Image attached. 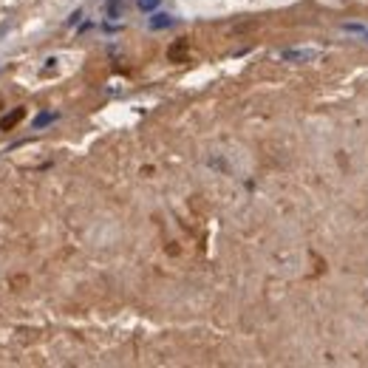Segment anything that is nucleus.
I'll list each match as a JSON object with an SVG mask.
<instances>
[{"label":"nucleus","instance_id":"f257e3e1","mask_svg":"<svg viewBox=\"0 0 368 368\" xmlns=\"http://www.w3.org/2000/svg\"><path fill=\"white\" fill-rule=\"evenodd\" d=\"M281 57H283V60H315V57H317V51H315V48H289V51H283L281 54Z\"/></svg>","mask_w":368,"mask_h":368},{"label":"nucleus","instance_id":"f03ea898","mask_svg":"<svg viewBox=\"0 0 368 368\" xmlns=\"http://www.w3.org/2000/svg\"><path fill=\"white\" fill-rule=\"evenodd\" d=\"M187 48H190V43L187 40H179L176 45H170V51H167V57L173 62H179V60H184V54H187Z\"/></svg>","mask_w":368,"mask_h":368},{"label":"nucleus","instance_id":"7ed1b4c3","mask_svg":"<svg viewBox=\"0 0 368 368\" xmlns=\"http://www.w3.org/2000/svg\"><path fill=\"white\" fill-rule=\"evenodd\" d=\"M23 116H26V111H23V108H17L14 114H9L6 119H3V122H0V128H3V131H9V128H14V125H17L20 119H23Z\"/></svg>","mask_w":368,"mask_h":368},{"label":"nucleus","instance_id":"20e7f679","mask_svg":"<svg viewBox=\"0 0 368 368\" xmlns=\"http://www.w3.org/2000/svg\"><path fill=\"white\" fill-rule=\"evenodd\" d=\"M167 26H173L170 14H156V17L150 20V28H167Z\"/></svg>","mask_w":368,"mask_h":368},{"label":"nucleus","instance_id":"39448f33","mask_svg":"<svg viewBox=\"0 0 368 368\" xmlns=\"http://www.w3.org/2000/svg\"><path fill=\"white\" fill-rule=\"evenodd\" d=\"M119 3H122V0H108L105 11H108V17H111V20H116V17H119Z\"/></svg>","mask_w":368,"mask_h":368},{"label":"nucleus","instance_id":"423d86ee","mask_svg":"<svg viewBox=\"0 0 368 368\" xmlns=\"http://www.w3.org/2000/svg\"><path fill=\"white\" fill-rule=\"evenodd\" d=\"M136 6H139L142 11H153L159 6V0H136Z\"/></svg>","mask_w":368,"mask_h":368},{"label":"nucleus","instance_id":"0eeeda50","mask_svg":"<svg viewBox=\"0 0 368 368\" xmlns=\"http://www.w3.org/2000/svg\"><path fill=\"white\" fill-rule=\"evenodd\" d=\"M54 119V114H43V116H37V128H40V125H48Z\"/></svg>","mask_w":368,"mask_h":368}]
</instances>
